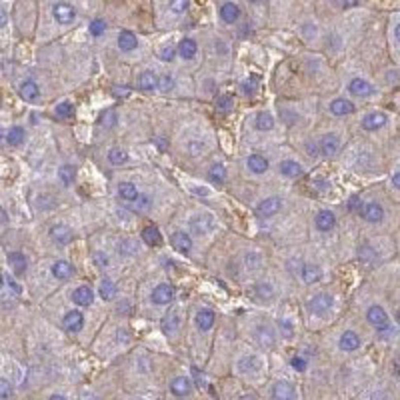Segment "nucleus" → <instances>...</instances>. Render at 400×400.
I'll list each match as a JSON object with an SVG mask.
<instances>
[{
  "label": "nucleus",
  "mask_w": 400,
  "mask_h": 400,
  "mask_svg": "<svg viewBox=\"0 0 400 400\" xmlns=\"http://www.w3.org/2000/svg\"><path fill=\"white\" fill-rule=\"evenodd\" d=\"M330 306H332V296H330V294H326V292L316 294L314 298L310 300V304H308L310 312H312V314H316V316H324V314L330 310Z\"/></svg>",
  "instance_id": "1"
},
{
  "label": "nucleus",
  "mask_w": 400,
  "mask_h": 400,
  "mask_svg": "<svg viewBox=\"0 0 400 400\" xmlns=\"http://www.w3.org/2000/svg\"><path fill=\"white\" fill-rule=\"evenodd\" d=\"M212 228H214V218L210 216V214H198V216H194L192 220H190V230L194 234H208L212 232Z\"/></svg>",
  "instance_id": "2"
},
{
  "label": "nucleus",
  "mask_w": 400,
  "mask_h": 400,
  "mask_svg": "<svg viewBox=\"0 0 400 400\" xmlns=\"http://www.w3.org/2000/svg\"><path fill=\"white\" fill-rule=\"evenodd\" d=\"M54 18L60 22V24H70L74 18H76V10L72 4H66V2H58L54 4Z\"/></svg>",
  "instance_id": "3"
},
{
  "label": "nucleus",
  "mask_w": 400,
  "mask_h": 400,
  "mask_svg": "<svg viewBox=\"0 0 400 400\" xmlns=\"http://www.w3.org/2000/svg\"><path fill=\"white\" fill-rule=\"evenodd\" d=\"M280 206H282L280 198H276V196H270V198L262 200V202L256 206V212H258V216H264V218H268V216H274V214L280 210Z\"/></svg>",
  "instance_id": "4"
},
{
  "label": "nucleus",
  "mask_w": 400,
  "mask_h": 400,
  "mask_svg": "<svg viewBox=\"0 0 400 400\" xmlns=\"http://www.w3.org/2000/svg\"><path fill=\"white\" fill-rule=\"evenodd\" d=\"M348 90H350L354 96H358V98H366V96H370V94L374 92V88L368 84L366 80H362V78H354V80H350Z\"/></svg>",
  "instance_id": "5"
},
{
  "label": "nucleus",
  "mask_w": 400,
  "mask_h": 400,
  "mask_svg": "<svg viewBox=\"0 0 400 400\" xmlns=\"http://www.w3.org/2000/svg\"><path fill=\"white\" fill-rule=\"evenodd\" d=\"M382 216H384V210L378 202H368L362 206V218L368 222H380Z\"/></svg>",
  "instance_id": "6"
},
{
  "label": "nucleus",
  "mask_w": 400,
  "mask_h": 400,
  "mask_svg": "<svg viewBox=\"0 0 400 400\" xmlns=\"http://www.w3.org/2000/svg\"><path fill=\"white\" fill-rule=\"evenodd\" d=\"M172 298H174V288L170 284H158L152 290V302L156 304H168Z\"/></svg>",
  "instance_id": "7"
},
{
  "label": "nucleus",
  "mask_w": 400,
  "mask_h": 400,
  "mask_svg": "<svg viewBox=\"0 0 400 400\" xmlns=\"http://www.w3.org/2000/svg\"><path fill=\"white\" fill-rule=\"evenodd\" d=\"M386 124V116L382 114V112H370L364 116V120H362V128L364 130H378V128H382Z\"/></svg>",
  "instance_id": "8"
},
{
  "label": "nucleus",
  "mask_w": 400,
  "mask_h": 400,
  "mask_svg": "<svg viewBox=\"0 0 400 400\" xmlns=\"http://www.w3.org/2000/svg\"><path fill=\"white\" fill-rule=\"evenodd\" d=\"M260 368H262V362L258 360V356H244L238 362V370L242 374H258Z\"/></svg>",
  "instance_id": "9"
},
{
  "label": "nucleus",
  "mask_w": 400,
  "mask_h": 400,
  "mask_svg": "<svg viewBox=\"0 0 400 400\" xmlns=\"http://www.w3.org/2000/svg\"><path fill=\"white\" fill-rule=\"evenodd\" d=\"M336 224V216H334L330 210H320L316 214V228L322 230V232H328L330 228H334Z\"/></svg>",
  "instance_id": "10"
},
{
  "label": "nucleus",
  "mask_w": 400,
  "mask_h": 400,
  "mask_svg": "<svg viewBox=\"0 0 400 400\" xmlns=\"http://www.w3.org/2000/svg\"><path fill=\"white\" fill-rule=\"evenodd\" d=\"M172 246L176 248V250H180V252H190V248H192V240H190V236L186 232H182V230H178V232L172 234Z\"/></svg>",
  "instance_id": "11"
},
{
  "label": "nucleus",
  "mask_w": 400,
  "mask_h": 400,
  "mask_svg": "<svg viewBox=\"0 0 400 400\" xmlns=\"http://www.w3.org/2000/svg\"><path fill=\"white\" fill-rule=\"evenodd\" d=\"M366 318L368 322L372 324V326H382V324H386V320H388V316H386V312H384V308L382 306H370L366 312Z\"/></svg>",
  "instance_id": "12"
},
{
  "label": "nucleus",
  "mask_w": 400,
  "mask_h": 400,
  "mask_svg": "<svg viewBox=\"0 0 400 400\" xmlns=\"http://www.w3.org/2000/svg\"><path fill=\"white\" fill-rule=\"evenodd\" d=\"M50 238L56 242V244H68L72 240V230L64 226V224H56L50 228Z\"/></svg>",
  "instance_id": "13"
},
{
  "label": "nucleus",
  "mask_w": 400,
  "mask_h": 400,
  "mask_svg": "<svg viewBox=\"0 0 400 400\" xmlns=\"http://www.w3.org/2000/svg\"><path fill=\"white\" fill-rule=\"evenodd\" d=\"M190 388H192V384H190V380H188L186 376H176V378L172 380V384H170V390H172V394H176V396H186V394H190Z\"/></svg>",
  "instance_id": "14"
},
{
  "label": "nucleus",
  "mask_w": 400,
  "mask_h": 400,
  "mask_svg": "<svg viewBox=\"0 0 400 400\" xmlns=\"http://www.w3.org/2000/svg\"><path fill=\"white\" fill-rule=\"evenodd\" d=\"M62 324H64V328L70 330V332H78L82 328V324H84V318H82V314L78 310H72V312H68L66 316H64Z\"/></svg>",
  "instance_id": "15"
},
{
  "label": "nucleus",
  "mask_w": 400,
  "mask_h": 400,
  "mask_svg": "<svg viewBox=\"0 0 400 400\" xmlns=\"http://www.w3.org/2000/svg\"><path fill=\"white\" fill-rule=\"evenodd\" d=\"M274 400H294V388L288 382H276L272 388Z\"/></svg>",
  "instance_id": "16"
},
{
  "label": "nucleus",
  "mask_w": 400,
  "mask_h": 400,
  "mask_svg": "<svg viewBox=\"0 0 400 400\" xmlns=\"http://www.w3.org/2000/svg\"><path fill=\"white\" fill-rule=\"evenodd\" d=\"M72 300L78 304V306H90L92 300H94V294L88 286H78L74 292H72Z\"/></svg>",
  "instance_id": "17"
},
{
  "label": "nucleus",
  "mask_w": 400,
  "mask_h": 400,
  "mask_svg": "<svg viewBox=\"0 0 400 400\" xmlns=\"http://www.w3.org/2000/svg\"><path fill=\"white\" fill-rule=\"evenodd\" d=\"M160 326H162V330H164L166 334H174V332H176V330L180 328V316H178V312H176V310L168 312L166 316L162 318Z\"/></svg>",
  "instance_id": "18"
},
{
  "label": "nucleus",
  "mask_w": 400,
  "mask_h": 400,
  "mask_svg": "<svg viewBox=\"0 0 400 400\" xmlns=\"http://www.w3.org/2000/svg\"><path fill=\"white\" fill-rule=\"evenodd\" d=\"M330 112H332L334 116H346V114H352L354 112V106H352L350 100L336 98L330 104Z\"/></svg>",
  "instance_id": "19"
},
{
  "label": "nucleus",
  "mask_w": 400,
  "mask_h": 400,
  "mask_svg": "<svg viewBox=\"0 0 400 400\" xmlns=\"http://www.w3.org/2000/svg\"><path fill=\"white\" fill-rule=\"evenodd\" d=\"M20 96L26 100V102H34V100L40 96V88L38 84L32 82V80H26L20 84Z\"/></svg>",
  "instance_id": "20"
},
{
  "label": "nucleus",
  "mask_w": 400,
  "mask_h": 400,
  "mask_svg": "<svg viewBox=\"0 0 400 400\" xmlns=\"http://www.w3.org/2000/svg\"><path fill=\"white\" fill-rule=\"evenodd\" d=\"M338 146H340V142H338V138H336L334 134H326V136H322V140H320V152L326 154V156L336 154V152H338Z\"/></svg>",
  "instance_id": "21"
},
{
  "label": "nucleus",
  "mask_w": 400,
  "mask_h": 400,
  "mask_svg": "<svg viewBox=\"0 0 400 400\" xmlns=\"http://www.w3.org/2000/svg\"><path fill=\"white\" fill-rule=\"evenodd\" d=\"M138 86L142 90H154V88H158V76L154 72H150V70H144L140 74V78H138Z\"/></svg>",
  "instance_id": "22"
},
{
  "label": "nucleus",
  "mask_w": 400,
  "mask_h": 400,
  "mask_svg": "<svg viewBox=\"0 0 400 400\" xmlns=\"http://www.w3.org/2000/svg\"><path fill=\"white\" fill-rule=\"evenodd\" d=\"M358 346H360V338H358L356 332L346 330V332L340 336V348L342 350H356Z\"/></svg>",
  "instance_id": "23"
},
{
  "label": "nucleus",
  "mask_w": 400,
  "mask_h": 400,
  "mask_svg": "<svg viewBox=\"0 0 400 400\" xmlns=\"http://www.w3.org/2000/svg\"><path fill=\"white\" fill-rule=\"evenodd\" d=\"M322 278V270L316 266V264H304L302 266V280L308 282V284H314Z\"/></svg>",
  "instance_id": "24"
},
{
  "label": "nucleus",
  "mask_w": 400,
  "mask_h": 400,
  "mask_svg": "<svg viewBox=\"0 0 400 400\" xmlns=\"http://www.w3.org/2000/svg\"><path fill=\"white\" fill-rule=\"evenodd\" d=\"M220 16H222L224 22L232 24V22L238 20V16H240V8H238L234 2H226V4L220 8Z\"/></svg>",
  "instance_id": "25"
},
{
  "label": "nucleus",
  "mask_w": 400,
  "mask_h": 400,
  "mask_svg": "<svg viewBox=\"0 0 400 400\" xmlns=\"http://www.w3.org/2000/svg\"><path fill=\"white\" fill-rule=\"evenodd\" d=\"M118 46H120V50H124V52H132L134 48L138 46V40H136V36H134L132 32L124 30V32L118 34Z\"/></svg>",
  "instance_id": "26"
},
{
  "label": "nucleus",
  "mask_w": 400,
  "mask_h": 400,
  "mask_svg": "<svg viewBox=\"0 0 400 400\" xmlns=\"http://www.w3.org/2000/svg\"><path fill=\"white\" fill-rule=\"evenodd\" d=\"M72 272H74V268H72V264L66 262V260H58L56 264H52V274H54L58 280H66V278H70Z\"/></svg>",
  "instance_id": "27"
},
{
  "label": "nucleus",
  "mask_w": 400,
  "mask_h": 400,
  "mask_svg": "<svg viewBox=\"0 0 400 400\" xmlns=\"http://www.w3.org/2000/svg\"><path fill=\"white\" fill-rule=\"evenodd\" d=\"M8 262L12 264L14 274H24L26 270V258L22 252H8Z\"/></svg>",
  "instance_id": "28"
},
{
  "label": "nucleus",
  "mask_w": 400,
  "mask_h": 400,
  "mask_svg": "<svg viewBox=\"0 0 400 400\" xmlns=\"http://www.w3.org/2000/svg\"><path fill=\"white\" fill-rule=\"evenodd\" d=\"M196 50H198V46H196V42H194V40H190V38H184V40L180 42V46H178L180 56H182V58H186V60L194 58V56H196Z\"/></svg>",
  "instance_id": "29"
},
{
  "label": "nucleus",
  "mask_w": 400,
  "mask_h": 400,
  "mask_svg": "<svg viewBox=\"0 0 400 400\" xmlns=\"http://www.w3.org/2000/svg\"><path fill=\"white\" fill-rule=\"evenodd\" d=\"M196 324H198L200 330H210L212 324H214V312L208 310V308L200 310L198 314H196Z\"/></svg>",
  "instance_id": "30"
},
{
  "label": "nucleus",
  "mask_w": 400,
  "mask_h": 400,
  "mask_svg": "<svg viewBox=\"0 0 400 400\" xmlns=\"http://www.w3.org/2000/svg\"><path fill=\"white\" fill-rule=\"evenodd\" d=\"M248 168L254 174H262L268 170V160L260 154H252V156H248Z\"/></svg>",
  "instance_id": "31"
},
{
  "label": "nucleus",
  "mask_w": 400,
  "mask_h": 400,
  "mask_svg": "<svg viewBox=\"0 0 400 400\" xmlns=\"http://www.w3.org/2000/svg\"><path fill=\"white\" fill-rule=\"evenodd\" d=\"M280 172L284 174V176H288V178H296L302 174V168H300L298 162H294V160H282L280 162Z\"/></svg>",
  "instance_id": "32"
},
{
  "label": "nucleus",
  "mask_w": 400,
  "mask_h": 400,
  "mask_svg": "<svg viewBox=\"0 0 400 400\" xmlns=\"http://www.w3.org/2000/svg\"><path fill=\"white\" fill-rule=\"evenodd\" d=\"M142 238H144V242H146L148 246H158V244L162 242V236L158 232V228H154V226L144 228V230H142Z\"/></svg>",
  "instance_id": "33"
},
{
  "label": "nucleus",
  "mask_w": 400,
  "mask_h": 400,
  "mask_svg": "<svg viewBox=\"0 0 400 400\" xmlns=\"http://www.w3.org/2000/svg\"><path fill=\"white\" fill-rule=\"evenodd\" d=\"M116 284L110 280V278H104L102 280V284H100V296L104 300H112L114 296H116Z\"/></svg>",
  "instance_id": "34"
},
{
  "label": "nucleus",
  "mask_w": 400,
  "mask_h": 400,
  "mask_svg": "<svg viewBox=\"0 0 400 400\" xmlns=\"http://www.w3.org/2000/svg\"><path fill=\"white\" fill-rule=\"evenodd\" d=\"M6 142H8L10 146H20V144L24 142V130H22L20 126H12V128L8 130Z\"/></svg>",
  "instance_id": "35"
},
{
  "label": "nucleus",
  "mask_w": 400,
  "mask_h": 400,
  "mask_svg": "<svg viewBox=\"0 0 400 400\" xmlns=\"http://www.w3.org/2000/svg\"><path fill=\"white\" fill-rule=\"evenodd\" d=\"M58 176H60V180H62V184H66L70 186L72 182H74V178H76V168L70 166V164H64V166L58 170Z\"/></svg>",
  "instance_id": "36"
},
{
  "label": "nucleus",
  "mask_w": 400,
  "mask_h": 400,
  "mask_svg": "<svg viewBox=\"0 0 400 400\" xmlns=\"http://www.w3.org/2000/svg\"><path fill=\"white\" fill-rule=\"evenodd\" d=\"M118 194H120V198L122 200H134L136 196H138L136 186L130 184V182H122V184L118 186Z\"/></svg>",
  "instance_id": "37"
},
{
  "label": "nucleus",
  "mask_w": 400,
  "mask_h": 400,
  "mask_svg": "<svg viewBox=\"0 0 400 400\" xmlns=\"http://www.w3.org/2000/svg\"><path fill=\"white\" fill-rule=\"evenodd\" d=\"M208 178H210L212 182H216V184L224 182V178H226V168L222 166V164H214V166L210 168V172H208Z\"/></svg>",
  "instance_id": "38"
},
{
  "label": "nucleus",
  "mask_w": 400,
  "mask_h": 400,
  "mask_svg": "<svg viewBox=\"0 0 400 400\" xmlns=\"http://www.w3.org/2000/svg\"><path fill=\"white\" fill-rule=\"evenodd\" d=\"M108 160H110L114 166H120V164H124V162L128 160V156H126V152H124V150H120V148H112V150L108 152Z\"/></svg>",
  "instance_id": "39"
},
{
  "label": "nucleus",
  "mask_w": 400,
  "mask_h": 400,
  "mask_svg": "<svg viewBox=\"0 0 400 400\" xmlns=\"http://www.w3.org/2000/svg\"><path fill=\"white\" fill-rule=\"evenodd\" d=\"M272 126H274V120H272V116L268 112H260L256 116V128L258 130H270Z\"/></svg>",
  "instance_id": "40"
},
{
  "label": "nucleus",
  "mask_w": 400,
  "mask_h": 400,
  "mask_svg": "<svg viewBox=\"0 0 400 400\" xmlns=\"http://www.w3.org/2000/svg\"><path fill=\"white\" fill-rule=\"evenodd\" d=\"M256 338H258L260 344H266V346H272V344H274V336H272V332L268 330L266 326H258V328H256Z\"/></svg>",
  "instance_id": "41"
},
{
  "label": "nucleus",
  "mask_w": 400,
  "mask_h": 400,
  "mask_svg": "<svg viewBox=\"0 0 400 400\" xmlns=\"http://www.w3.org/2000/svg\"><path fill=\"white\" fill-rule=\"evenodd\" d=\"M358 256H360V260H364L366 264H374L376 262V252L368 246V244H364V246H360V250H358Z\"/></svg>",
  "instance_id": "42"
},
{
  "label": "nucleus",
  "mask_w": 400,
  "mask_h": 400,
  "mask_svg": "<svg viewBox=\"0 0 400 400\" xmlns=\"http://www.w3.org/2000/svg\"><path fill=\"white\" fill-rule=\"evenodd\" d=\"M100 124H102L104 128H112V126L116 124V112H114V110H106V112L102 114V118H100Z\"/></svg>",
  "instance_id": "43"
},
{
  "label": "nucleus",
  "mask_w": 400,
  "mask_h": 400,
  "mask_svg": "<svg viewBox=\"0 0 400 400\" xmlns=\"http://www.w3.org/2000/svg\"><path fill=\"white\" fill-rule=\"evenodd\" d=\"M12 398V384L4 378H0V400H10Z\"/></svg>",
  "instance_id": "44"
},
{
  "label": "nucleus",
  "mask_w": 400,
  "mask_h": 400,
  "mask_svg": "<svg viewBox=\"0 0 400 400\" xmlns=\"http://www.w3.org/2000/svg\"><path fill=\"white\" fill-rule=\"evenodd\" d=\"M56 116H60V118L72 116V104H70V102H60V104H56Z\"/></svg>",
  "instance_id": "45"
},
{
  "label": "nucleus",
  "mask_w": 400,
  "mask_h": 400,
  "mask_svg": "<svg viewBox=\"0 0 400 400\" xmlns=\"http://www.w3.org/2000/svg\"><path fill=\"white\" fill-rule=\"evenodd\" d=\"M104 30H106V22L104 20H92L90 22V34L92 36H100V34H104Z\"/></svg>",
  "instance_id": "46"
},
{
  "label": "nucleus",
  "mask_w": 400,
  "mask_h": 400,
  "mask_svg": "<svg viewBox=\"0 0 400 400\" xmlns=\"http://www.w3.org/2000/svg\"><path fill=\"white\" fill-rule=\"evenodd\" d=\"M172 86H174V80H172V76H168V74H164V76H158V88H160V90L168 92V90H172Z\"/></svg>",
  "instance_id": "47"
},
{
  "label": "nucleus",
  "mask_w": 400,
  "mask_h": 400,
  "mask_svg": "<svg viewBox=\"0 0 400 400\" xmlns=\"http://www.w3.org/2000/svg\"><path fill=\"white\" fill-rule=\"evenodd\" d=\"M134 200H136V202L132 204L134 210H146V208L150 206V198H148V196H144V194H138Z\"/></svg>",
  "instance_id": "48"
},
{
  "label": "nucleus",
  "mask_w": 400,
  "mask_h": 400,
  "mask_svg": "<svg viewBox=\"0 0 400 400\" xmlns=\"http://www.w3.org/2000/svg\"><path fill=\"white\" fill-rule=\"evenodd\" d=\"M218 108H220L222 112H228V110L232 108V96H228V94L220 96V98H218Z\"/></svg>",
  "instance_id": "49"
},
{
  "label": "nucleus",
  "mask_w": 400,
  "mask_h": 400,
  "mask_svg": "<svg viewBox=\"0 0 400 400\" xmlns=\"http://www.w3.org/2000/svg\"><path fill=\"white\" fill-rule=\"evenodd\" d=\"M174 54H176V48H174V46H164V48L160 50V58H162L164 62H170V60L174 58Z\"/></svg>",
  "instance_id": "50"
},
{
  "label": "nucleus",
  "mask_w": 400,
  "mask_h": 400,
  "mask_svg": "<svg viewBox=\"0 0 400 400\" xmlns=\"http://www.w3.org/2000/svg\"><path fill=\"white\" fill-rule=\"evenodd\" d=\"M170 6H172L174 12H184V10L188 8V2H186V0H176V2H172Z\"/></svg>",
  "instance_id": "51"
},
{
  "label": "nucleus",
  "mask_w": 400,
  "mask_h": 400,
  "mask_svg": "<svg viewBox=\"0 0 400 400\" xmlns=\"http://www.w3.org/2000/svg\"><path fill=\"white\" fill-rule=\"evenodd\" d=\"M256 292H258L262 298H270V296H272V288H270L268 284H260V286L256 288Z\"/></svg>",
  "instance_id": "52"
},
{
  "label": "nucleus",
  "mask_w": 400,
  "mask_h": 400,
  "mask_svg": "<svg viewBox=\"0 0 400 400\" xmlns=\"http://www.w3.org/2000/svg\"><path fill=\"white\" fill-rule=\"evenodd\" d=\"M256 82H258V80H256V76H252L250 80H246V82L242 84L244 92H248V94H250V92H254V86H256Z\"/></svg>",
  "instance_id": "53"
},
{
  "label": "nucleus",
  "mask_w": 400,
  "mask_h": 400,
  "mask_svg": "<svg viewBox=\"0 0 400 400\" xmlns=\"http://www.w3.org/2000/svg\"><path fill=\"white\" fill-rule=\"evenodd\" d=\"M292 368H294V370H298V372H304V370H306V360H302V358H298V356H294V358H292Z\"/></svg>",
  "instance_id": "54"
},
{
  "label": "nucleus",
  "mask_w": 400,
  "mask_h": 400,
  "mask_svg": "<svg viewBox=\"0 0 400 400\" xmlns=\"http://www.w3.org/2000/svg\"><path fill=\"white\" fill-rule=\"evenodd\" d=\"M278 324H280V328H282V332H284V336H286V338H290V336H292V326H290V322H286V320H280Z\"/></svg>",
  "instance_id": "55"
},
{
  "label": "nucleus",
  "mask_w": 400,
  "mask_h": 400,
  "mask_svg": "<svg viewBox=\"0 0 400 400\" xmlns=\"http://www.w3.org/2000/svg\"><path fill=\"white\" fill-rule=\"evenodd\" d=\"M94 262H96V266H108V258L104 254H100V252L94 254Z\"/></svg>",
  "instance_id": "56"
},
{
  "label": "nucleus",
  "mask_w": 400,
  "mask_h": 400,
  "mask_svg": "<svg viewBox=\"0 0 400 400\" xmlns=\"http://www.w3.org/2000/svg\"><path fill=\"white\" fill-rule=\"evenodd\" d=\"M360 206H362V202L356 198V196H352L350 202H348V208H350V210H360Z\"/></svg>",
  "instance_id": "57"
},
{
  "label": "nucleus",
  "mask_w": 400,
  "mask_h": 400,
  "mask_svg": "<svg viewBox=\"0 0 400 400\" xmlns=\"http://www.w3.org/2000/svg\"><path fill=\"white\" fill-rule=\"evenodd\" d=\"M306 152L310 154V156H316L318 152H316V144L314 142H306Z\"/></svg>",
  "instance_id": "58"
},
{
  "label": "nucleus",
  "mask_w": 400,
  "mask_h": 400,
  "mask_svg": "<svg viewBox=\"0 0 400 400\" xmlns=\"http://www.w3.org/2000/svg\"><path fill=\"white\" fill-rule=\"evenodd\" d=\"M4 24H6V12H4V8L0 6V28H4Z\"/></svg>",
  "instance_id": "59"
},
{
  "label": "nucleus",
  "mask_w": 400,
  "mask_h": 400,
  "mask_svg": "<svg viewBox=\"0 0 400 400\" xmlns=\"http://www.w3.org/2000/svg\"><path fill=\"white\" fill-rule=\"evenodd\" d=\"M398 182H400V174L398 172H394V176H392V186H394V188H398L400 186Z\"/></svg>",
  "instance_id": "60"
},
{
  "label": "nucleus",
  "mask_w": 400,
  "mask_h": 400,
  "mask_svg": "<svg viewBox=\"0 0 400 400\" xmlns=\"http://www.w3.org/2000/svg\"><path fill=\"white\" fill-rule=\"evenodd\" d=\"M340 6L342 8H350V6H358V2L356 0H352V2H340Z\"/></svg>",
  "instance_id": "61"
},
{
  "label": "nucleus",
  "mask_w": 400,
  "mask_h": 400,
  "mask_svg": "<svg viewBox=\"0 0 400 400\" xmlns=\"http://www.w3.org/2000/svg\"><path fill=\"white\" fill-rule=\"evenodd\" d=\"M240 400H256L252 394H244V396H240Z\"/></svg>",
  "instance_id": "62"
},
{
  "label": "nucleus",
  "mask_w": 400,
  "mask_h": 400,
  "mask_svg": "<svg viewBox=\"0 0 400 400\" xmlns=\"http://www.w3.org/2000/svg\"><path fill=\"white\" fill-rule=\"evenodd\" d=\"M48 400H66L64 396H60V394H54V396H50Z\"/></svg>",
  "instance_id": "63"
},
{
  "label": "nucleus",
  "mask_w": 400,
  "mask_h": 400,
  "mask_svg": "<svg viewBox=\"0 0 400 400\" xmlns=\"http://www.w3.org/2000/svg\"><path fill=\"white\" fill-rule=\"evenodd\" d=\"M0 288H2V276H0Z\"/></svg>",
  "instance_id": "64"
}]
</instances>
